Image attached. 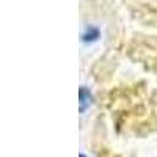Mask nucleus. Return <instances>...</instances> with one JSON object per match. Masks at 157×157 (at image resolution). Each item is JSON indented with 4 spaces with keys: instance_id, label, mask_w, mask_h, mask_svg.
Segmentation results:
<instances>
[{
    "instance_id": "f257e3e1",
    "label": "nucleus",
    "mask_w": 157,
    "mask_h": 157,
    "mask_svg": "<svg viewBox=\"0 0 157 157\" xmlns=\"http://www.w3.org/2000/svg\"><path fill=\"white\" fill-rule=\"evenodd\" d=\"M91 104H93V93L86 88V86H80V90H78V110H80V113H85L90 107Z\"/></svg>"
},
{
    "instance_id": "f03ea898",
    "label": "nucleus",
    "mask_w": 157,
    "mask_h": 157,
    "mask_svg": "<svg viewBox=\"0 0 157 157\" xmlns=\"http://www.w3.org/2000/svg\"><path fill=\"white\" fill-rule=\"evenodd\" d=\"M80 38H82V43H85V44L96 43L98 39L101 38V30L96 27V25H86L85 30L80 35Z\"/></svg>"
},
{
    "instance_id": "7ed1b4c3",
    "label": "nucleus",
    "mask_w": 157,
    "mask_h": 157,
    "mask_svg": "<svg viewBox=\"0 0 157 157\" xmlns=\"http://www.w3.org/2000/svg\"><path fill=\"white\" fill-rule=\"evenodd\" d=\"M78 157H86V155H85V154H80V155H78Z\"/></svg>"
}]
</instances>
